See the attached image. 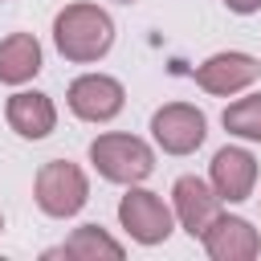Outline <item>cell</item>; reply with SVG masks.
I'll use <instances>...</instances> for the list:
<instances>
[{
	"label": "cell",
	"instance_id": "obj_1",
	"mask_svg": "<svg viewBox=\"0 0 261 261\" xmlns=\"http://www.w3.org/2000/svg\"><path fill=\"white\" fill-rule=\"evenodd\" d=\"M53 45L65 61L90 65L110 53L114 45V20L98 4H65L53 16Z\"/></svg>",
	"mask_w": 261,
	"mask_h": 261
},
{
	"label": "cell",
	"instance_id": "obj_2",
	"mask_svg": "<svg viewBox=\"0 0 261 261\" xmlns=\"http://www.w3.org/2000/svg\"><path fill=\"white\" fill-rule=\"evenodd\" d=\"M90 163H94V171L102 175V179H110V184H143L151 171H155V151L139 139V135H118V130H110V135H98L94 143H90Z\"/></svg>",
	"mask_w": 261,
	"mask_h": 261
},
{
	"label": "cell",
	"instance_id": "obj_3",
	"mask_svg": "<svg viewBox=\"0 0 261 261\" xmlns=\"http://www.w3.org/2000/svg\"><path fill=\"white\" fill-rule=\"evenodd\" d=\"M33 200L45 216L53 220H65V216H77L90 200V179L77 163L69 159H49L41 163L37 179H33Z\"/></svg>",
	"mask_w": 261,
	"mask_h": 261
},
{
	"label": "cell",
	"instance_id": "obj_4",
	"mask_svg": "<svg viewBox=\"0 0 261 261\" xmlns=\"http://www.w3.org/2000/svg\"><path fill=\"white\" fill-rule=\"evenodd\" d=\"M118 220H122V228L130 232V241H139V245H163L167 237H171V228H175V220H171V208L155 196V192H147V188H126V196L118 200Z\"/></svg>",
	"mask_w": 261,
	"mask_h": 261
},
{
	"label": "cell",
	"instance_id": "obj_5",
	"mask_svg": "<svg viewBox=\"0 0 261 261\" xmlns=\"http://www.w3.org/2000/svg\"><path fill=\"white\" fill-rule=\"evenodd\" d=\"M151 135L167 155H192L208 135V118L188 102H167L151 114Z\"/></svg>",
	"mask_w": 261,
	"mask_h": 261
},
{
	"label": "cell",
	"instance_id": "obj_6",
	"mask_svg": "<svg viewBox=\"0 0 261 261\" xmlns=\"http://www.w3.org/2000/svg\"><path fill=\"white\" fill-rule=\"evenodd\" d=\"M65 102H69V110H73L82 122H110V118L122 110L126 90H122V82L110 77V73H82V77L69 82Z\"/></svg>",
	"mask_w": 261,
	"mask_h": 261
},
{
	"label": "cell",
	"instance_id": "obj_7",
	"mask_svg": "<svg viewBox=\"0 0 261 261\" xmlns=\"http://www.w3.org/2000/svg\"><path fill=\"white\" fill-rule=\"evenodd\" d=\"M171 204H175V220L184 224L188 237H204V228L220 216V192L212 188V179L200 175H179L171 188Z\"/></svg>",
	"mask_w": 261,
	"mask_h": 261
},
{
	"label": "cell",
	"instance_id": "obj_8",
	"mask_svg": "<svg viewBox=\"0 0 261 261\" xmlns=\"http://www.w3.org/2000/svg\"><path fill=\"white\" fill-rule=\"evenodd\" d=\"M261 77V61L253 53H212L204 65H196V86L216 94V98H228L245 86H253Z\"/></svg>",
	"mask_w": 261,
	"mask_h": 261
},
{
	"label": "cell",
	"instance_id": "obj_9",
	"mask_svg": "<svg viewBox=\"0 0 261 261\" xmlns=\"http://www.w3.org/2000/svg\"><path fill=\"white\" fill-rule=\"evenodd\" d=\"M204 253L212 261H253L261 253V237L257 228L245 220V216H216L208 228H204Z\"/></svg>",
	"mask_w": 261,
	"mask_h": 261
},
{
	"label": "cell",
	"instance_id": "obj_10",
	"mask_svg": "<svg viewBox=\"0 0 261 261\" xmlns=\"http://www.w3.org/2000/svg\"><path fill=\"white\" fill-rule=\"evenodd\" d=\"M208 179L220 192V200H228V204L249 200L253 184H257V159H253V151H245V147H220L212 155V163H208Z\"/></svg>",
	"mask_w": 261,
	"mask_h": 261
},
{
	"label": "cell",
	"instance_id": "obj_11",
	"mask_svg": "<svg viewBox=\"0 0 261 261\" xmlns=\"http://www.w3.org/2000/svg\"><path fill=\"white\" fill-rule=\"evenodd\" d=\"M4 118L8 126L20 135V139H45L53 135L57 126V106L49 94H37V90H16L4 106Z\"/></svg>",
	"mask_w": 261,
	"mask_h": 261
},
{
	"label": "cell",
	"instance_id": "obj_12",
	"mask_svg": "<svg viewBox=\"0 0 261 261\" xmlns=\"http://www.w3.org/2000/svg\"><path fill=\"white\" fill-rule=\"evenodd\" d=\"M41 69V45L33 33H8L0 41V82L4 86H24Z\"/></svg>",
	"mask_w": 261,
	"mask_h": 261
},
{
	"label": "cell",
	"instance_id": "obj_13",
	"mask_svg": "<svg viewBox=\"0 0 261 261\" xmlns=\"http://www.w3.org/2000/svg\"><path fill=\"white\" fill-rule=\"evenodd\" d=\"M45 257H73V261H98V257H110V261H118V257H122V245H118L110 232H102L98 224H82V228L69 232L65 245L49 249Z\"/></svg>",
	"mask_w": 261,
	"mask_h": 261
},
{
	"label": "cell",
	"instance_id": "obj_14",
	"mask_svg": "<svg viewBox=\"0 0 261 261\" xmlns=\"http://www.w3.org/2000/svg\"><path fill=\"white\" fill-rule=\"evenodd\" d=\"M224 130L249 143H261V94L237 98L232 106H224Z\"/></svg>",
	"mask_w": 261,
	"mask_h": 261
},
{
	"label": "cell",
	"instance_id": "obj_15",
	"mask_svg": "<svg viewBox=\"0 0 261 261\" xmlns=\"http://www.w3.org/2000/svg\"><path fill=\"white\" fill-rule=\"evenodd\" d=\"M224 8L237 16H249V12H261V0H224Z\"/></svg>",
	"mask_w": 261,
	"mask_h": 261
},
{
	"label": "cell",
	"instance_id": "obj_16",
	"mask_svg": "<svg viewBox=\"0 0 261 261\" xmlns=\"http://www.w3.org/2000/svg\"><path fill=\"white\" fill-rule=\"evenodd\" d=\"M118 4H135V0H118Z\"/></svg>",
	"mask_w": 261,
	"mask_h": 261
},
{
	"label": "cell",
	"instance_id": "obj_17",
	"mask_svg": "<svg viewBox=\"0 0 261 261\" xmlns=\"http://www.w3.org/2000/svg\"><path fill=\"white\" fill-rule=\"evenodd\" d=\"M0 228H4V216H0Z\"/></svg>",
	"mask_w": 261,
	"mask_h": 261
}]
</instances>
